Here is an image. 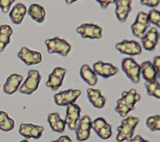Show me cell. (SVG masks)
<instances>
[{
  "label": "cell",
  "mask_w": 160,
  "mask_h": 142,
  "mask_svg": "<svg viewBox=\"0 0 160 142\" xmlns=\"http://www.w3.org/2000/svg\"><path fill=\"white\" fill-rule=\"evenodd\" d=\"M140 99L141 96L137 93L136 89H131L129 91L122 92V97L117 101L115 112L122 117H127L128 113L135 109V105Z\"/></svg>",
  "instance_id": "obj_1"
},
{
  "label": "cell",
  "mask_w": 160,
  "mask_h": 142,
  "mask_svg": "<svg viewBox=\"0 0 160 142\" xmlns=\"http://www.w3.org/2000/svg\"><path fill=\"white\" fill-rule=\"evenodd\" d=\"M139 119L134 116H128L122 119L121 125L118 127V134L116 140L118 142H122L124 140H131L134 137L135 128L138 125Z\"/></svg>",
  "instance_id": "obj_2"
},
{
  "label": "cell",
  "mask_w": 160,
  "mask_h": 142,
  "mask_svg": "<svg viewBox=\"0 0 160 142\" xmlns=\"http://www.w3.org/2000/svg\"><path fill=\"white\" fill-rule=\"evenodd\" d=\"M45 44L49 54H58L61 56L66 57L71 50V44L68 43L65 39H61L58 37L47 39Z\"/></svg>",
  "instance_id": "obj_3"
},
{
  "label": "cell",
  "mask_w": 160,
  "mask_h": 142,
  "mask_svg": "<svg viewBox=\"0 0 160 142\" xmlns=\"http://www.w3.org/2000/svg\"><path fill=\"white\" fill-rule=\"evenodd\" d=\"M41 82V75L39 71L36 69H31L28 71V78L22 85H21L18 89L21 93L27 95L32 94L38 89Z\"/></svg>",
  "instance_id": "obj_4"
},
{
  "label": "cell",
  "mask_w": 160,
  "mask_h": 142,
  "mask_svg": "<svg viewBox=\"0 0 160 142\" xmlns=\"http://www.w3.org/2000/svg\"><path fill=\"white\" fill-rule=\"evenodd\" d=\"M122 69L133 83L138 84L140 82V67L135 59L124 58L122 60Z\"/></svg>",
  "instance_id": "obj_5"
},
{
  "label": "cell",
  "mask_w": 160,
  "mask_h": 142,
  "mask_svg": "<svg viewBox=\"0 0 160 142\" xmlns=\"http://www.w3.org/2000/svg\"><path fill=\"white\" fill-rule=\"evenodd\" d=\"M151 27V23L148 21V13L139 11L137 14L136 18L134 23L131 25V31L134 36L142 38L148 28Z\"/></svg>",
  "instance_id": "obj_6"
},
{
  "label": "cell",
  "mask_w": 160,
  "mask_h": 142,
  "mask_svg": "<svg viewBox=\"0 0 160 142\" xmlns=\"http://www.w3.org/2000/svg\"><path fill=\"white\" fill-rule=\"evenodd\" d=\"M82 92L79 89H68L58 92L54 96L55 104L58 106H68L75 104Z\"/></svg>",
  "instance_id": "obj_7"
},
{
  "label": "cell",
  "mask_w": 160,
  "mask_h": 142,
  "mask_svg": "<svg viewBox=\"0 0 160 142\" xmlns=\"http://www.w3.org/2000/svg\"><path fill=\"white\" fill-rule=\"evenodd\" d=\"M77 33L83 38L100 39L102 37V28L92 23H82L76 28Z\"/></svg>",
  "instance_id": "obj_8"
},
{
  "label": "cell",
  "mask_w": 160,
  "mask_h": 142,
  "mask_svg": "<svg viewBox=\"0 0 160 142\" xmlns=\"http://www.w3.org/2000/svg\"><path fill=\"white\" fill-rule=\"evenodd\" d=\"M115 48L122 54L135 56L142 54V48L141 44L135 40H123L115 45Z\"/></svg>",
  "instance_id": "obj_9"
},
{
  "label": "cell",
  "mask_w": 160,
  "mask_h": 142,
  "mask_svg": "<svg viewBox=\"0 0 160 142\" xmlns=\"http://www.w3.org/2000/svg\"><path fill=\"white\" fill-rule=\"evenodd\" d=\"M91 129L102 140H108L112 136V127L102 117H98L91 121Z\"/></svg>",
  "instance_id": "obj_10"
},
{
  "label": "cell",
  "mask_w": 160,
  "mask_h": 142,
  "mask_svg": "<svg viewBox=\"0 0 160 142\" xmlns=\"http://www.w3.org/2000/svg\"><path fill=\"white\" fill-rule=\"evenodd\" d=\"M93 71L96 76L98 75L103 78H109L118 73V69L112 63H106L102 61H98L93 65Z\"/></svg>",
  "instance_id": "obj_11"
},
{
  "label": "cell",
  "mask_w": 160,
  "mask_h": 142,
  "mask_svg": "<svg viewBox=\"0 0 160 142\" xmlns=\"http://www.w3.org/2000/svg\"><path fill=\"white\" fill-rule=\"evenodd\" d=\"M91 118L88 115H85L79 119L78 124L75 129L76 139L78 141L88 140L91 135Z\"/></svg>",
  "instance_id": "obj_12"
},
{
  "label": "cell",
  "mask_w": 160,
  "mask_h": 142,
  "mask_svg": "<svg viewBox=\"0 0 160 142\" xmlns=\"http://www.w3.org/2000/svg\"><path fill=\"white\" fill-rule=\"evenodd\" d=\"M17 56L28 66L37 65L42 62V54L38 51L31 50L26 46L21 48Z\"/></svg>",
  "instance_id": "obj_13"
},
{
  "label": "cell",
  "mask_w": 160,
  "mask_h": 142,
  "mask_svg": "<svg viewBox=\"0 0 160 142\" xmlns=\"http://www.w3.org/2000/svg\"><path fill=\"white\" fill-rule=\"evenodd\" d=\"M81 108L77 104L68 105L67 106L66 117L64 119L65 124L68 126L69 130H75L77 127V122L81 118Z\"/></svg>",
  "instance_id": "obj_14"
},
{
  "label": "cell",
  "mask_w": 160,
  "mask_h": 142,
  "mask_svg": "<svg viewBox=\"0 0 160 142\" xmlns=\"http://www.w3.org/2000/svg\"><path fill=\"white\" fill-rule=\"evenodd\" d=\"M66 73H67V69L64 68L59 66L55 68L52 73L49 75L46 86L51 88L53 91H57L62 86Z\"/></svg>",
  "instance_id": "obj_15"
},
{
  "label": "cell",
  "mask_w": 160,
  "mask_h": 142,
  "mask_svg": "<svg viewBox=\"0 0 160 142\" xmlns=\"http://www.w3.org/2000/svg\"><path fill=\"white\" fill-rule=\"evenodd\" d=\"M44 128L42 125H37L34 124L22 123L19 126L18 133L22 137H24L26 140L30 138L39 139L42 137Z\"/></svg>",
  "instance_id": "obj_16"
},
{
  "label": "cell",
  "mask_w": 160,
  "mask_h": 142,
  "mask_svg": "<svg viewBox=\"0 0 160 142\" xmlns=\"http://www.w3.org/2000/svg\"><path fill=\"white\" fill-rule=\"evenodd\" d=\"M159 39V32L156 27H150L145 35L141 38L142 48L146 50L152 51L155 49Z\"/></svg>",
  "instance_id": "obj_17"
},
{
  "label": "cell",
  "mask_w": 160,
  "mask_h": 142,
  "mask_svg": "<svg viewBox=\"0 0 160 142\" xmlns=\"http://www.w3.org/2000/svg\"><path fill=\"white\" fill-rule=\"evenodd\" d=\"M131 0H115V15L118 20L125 22L131 12Z\"/></svg>",
  "instance_id": "obj_18"
},
{
  "label": "cell",
  "mask_w": 160,
  "mask_h": 142,
  "mask_svg": "<svg viewBox=\"0 0 160 142\" xmlns=\"http://www.w3.org/2000/svg\"><path fill=\"white\" fill-rule=\"evenodd\" d=\"M140 67V74H142V78L145 82H152L158 80V77L156 69L153 66L152 62L151 61H145L139 65Z\"/></svg>",
  "instance_id": "obj_19"
},
{
  "label": "cell",
  "mask_w": 160,
  "mask_h": 142,
  "mask_svg": "<svg viewBox=\"0 0 160 142\" xmlns=\"http://www.w3.org/2000/svg\"><path fill=\"white\" fill-rule=\"evenodd\" d=\"M23 80V77L18 73H12L8 77L3 86V91L7 94H13L19 89L21 83Z\"/></svg>",
  "instance_id": "obj_20"
},
{
  "label": "cell",
  "mask_w": 160,
  "mask_h": 142,
  "mask_svg": "<svg viewBox=\"0 0 160 142\" xmlns=\"http://www.w3.org/2000/svg\"><path fill=\"white\" fill-rule=\"evenodd\" d=\"M27 12H28V9L26 7V6L21 2H18L15 4L11 9L9 15L10 19L15 25H19L23 21Z\"/></svg>",
  "instance_id": "obj_21"
},
{
  "label": "cell",
  "mask_w": 160,
  "mask_h": 142,
  "mask_svg": "<svg viewBox=\"0 0 160 142\" xmlns=\"http://www.w3.org/2000/svg\"><path fill=\"white\" fill-rule=\"evenodd\" d=\"M88 98L91 104L96 109H102L106 103L105 97L102 96L99 89H95L89 88L87 90Z\"/></svg>",
  "instance_id": "obj_22"
},
{
  "label": "cell",
  "mask_w": 160,
  "mask_h": 142,
  "mask_svg": "<svg viewBox=\"0 0 160 142\" xmlns=\"http://www.w3.org/2000/svg\"><path fill=\"white\" fill-rule=\"evenodd\" d=\"M48 121L52 131L60 133L65 131V121L60 117V115L58 113L55 112V113H49L48 117Z\"/></svg>",
  "instance_id": "obj_23"
},
{
  "label": "cell",
  "mask_w": 160,
  "mask_h": 142,
  "mask_svg": "<svg viewBox=\"0 0 160 142\" xmlns=\"http://www.w3.org/2000/svg\"><path fill=\"white\" fill-rule=\"evenodd\" d=\"M28 12V15L31 16L33 20H35L38 23H42L45 20L46 11L43 7H42L39 4H31Z\"/></svg>",
  "instance_id": "obj_24"
},
{
  "label": "cell",
  "mask_w": 160,
  "mask_h": 142,
  "mask_svg": "<svg viewBox=\"0 0 160 142\" xmlns=\"http://www.w3.org/2000/svg\"><path fill=\"white\" fill-rule=\"evenodd\" d=\"M80 76L82 80L91 86H95L98 82V78L94 73L93 69L90 67L89 65L84 64L80 69Z\"/></svg>",
  "instance_id": "obj_25"
},
{
  "label": "cell",
  "mask_w": 160,
  "mask_h": 142,
  "mask_svg": "<svg viewBox=\"0 0 160 142\" xmlns=\"http://www.w3.org/2000/svg\"><path fill=\"white\" fill-rule=\"evenodd\" d=\"M13 34V30L11 26H0V52L5 50L11 42V36Z\"/></svg>",
  "instance_id": "obj_26"
},
{
  "label": "cell",
  "mask_w": 160,
  "mask_h": 142,
  "mask_svg": "<svg viewBox=\"0 0 160 142\" xmlns=\"http://www.w3.org/2000/svg\"><path fill=\"white\" fill-rule=\"evenodd\" d=\"M15 127V121L9 117L6 112L0 110V130L3 132H10Z\"/></svg>",
  "instance_id": "obj_27"
},
{
  "label": "cell",
  "mask_w": 160,
  "mask_h": 142,
  "mask_svg": "<svg viewBox=\"0 0 160 142\" xmlns=\"http://www.w3.org/2000/svg\"><path fill=\"white\" fill-rule=\"evenodd\" d=\"M144 86L147 89L148 94L149 96L155 97V98L157 99L160 98V83L158 80L152 82H145Z\"/></svg>",
  "instance_id": "obj_28"
},
{
  "label": "cell",
  "mask_w": 160,
  "mask_h": 142,
  "mask_svg": "<svg viewBox=\"0 0 160 142\" xmlns=\"http://www.w3.org/2000/svg\"><path fill=\"white\" fill-rule=\"evenodd\" d=\"M146 125L151 131H159L160 130V116L155 115L148 117L146 121Z\"/></svg>",
  "instance_id": "obj_29"
},
{
  "label": "cell",
  "mask_w": 160,
  "mask_h": 142,
  "mask_svg": "<svg viewBox=\"0 0 160 142\" xmlns=\"http://www.w3.org/2000/svg\"><path fill=\"white\" fill-rule=\"evenodd\" d=\"M148 18L150 23L155 25L156 28H160V12L156 9L150 10L148 14Z\"/></svg>",
  "instance_id": "obj_30"
},
{
  "label": "cell",
  "mask_w": 160,
  "mask_h": 142,
  "mask_svg": "<svg viewBox=\"0 0 160 142\" xmlns=\"http://www.w3.org/2000/svg\"><path fill=\"white\" fill-rule=\"evenodd\" d=\"M13 2H15V0H0V8L2 12L8 13Z\"/></svg>",
  "instance_id": "obj_31"
},
{
  "label": "cell",
  "mask_w": 160,
  "mask_h": 142,
  "mask_svg": "<svg viewBox=\"0 0 160 142\" xmlns=\"http://www.w3.org/2000/svg\"><path fill=\"white\" fill-rule=\"evenodd\" d=\"M159 0H141L140 3L149 7H157L159 5Z\"/></svg>",
  "instance_id": "obj_32"
},
{
  "label": "cell",
  "mask_w": 160,
  "mask_h": 142,
  "mask_svg": "<svg viewBox=\"0 0 160 142\" xmlns=\"http://www.w3.org/2000/svg\"><path fill=\"white\" fill-rule=\"evenodd\" d=\"M152 64L154 67H155V69H156L158 77H160V57L155 56L154 58V62H152Z\"/></svg>",
  "instance_id": "obj_33"
},
{
  "label": "cell",
  "mask_w": 160,
  "mask_h": 142,
  "mask_svg": "<svg viewBox=\"0 0 160 142\" xmlns=\"http://www.w3.org/2000/svg\"><path fill=\"white\" fill-rule=\"evenodd\" d=\"M97 2L99 3L102 9H106L111 3H115V1L114 0H102H102H98Z\"/></svg>",
  "instance_id": "obj_34"
},
{
  "label": "cell",
  "mask_w": 160,
  "mask_h": 142,
  "mask_svg": "<svg viewBox=\"0 0 160 142\" xmlns=\"http://www.w3.org/2000/svg\"><path fill=\"white\" fill-rule=\"evenodd\" d=\"M51 142H72V140L68 136H61L57 140H52Z\"/></svg>",
  "instance_id": "obj_35"
},
{
  "label": "cell",
  "mask_w": 160,
  "mask_h": 142,
  "mask_svg": "<svg viewBox=\"0 0 160 142\" xmlns=\"http://www.w3.org/2000/svg\"><path fill=\"white\" fill-rule=\"evenodd\" d=\"M131 142H150L149 140H146L142 138V137H141L140 135H137L135 137H133L131 140Z\"/></svg>",
  "instance_id": "obj_36"
},
{
  "label": "cell",
  "mask_w": 160,
  "mask_h": 142,
  "mask_svg": "<svg viewBox=\"0 0 160 142\" xmlns=\"http://www.w3.org/2000/svg\"><path fill=\"white\" fill-rule=\"evenodd\" d=\"M75 1H66V2H67V3L68 4H71V3H73V2H75Z\"/></svg>",
  "instance_id": "obj_37"
},
{
  "label": "cell",
  "mask_w": 160,
  "mask_h": 142,
  "mask_svg": "<svg viewBox=\"0 0 160 142\" xmlns=\"http://www.w3.org/2000/svg\"><path fill=\"white\" fill-rule=\"evenodd\" d=\"M20 142H29V141H28V140H26V139H25V140H21V141H20Z\"/></svg>",
  "instance_id": "obj_38"
}]
</instances>
